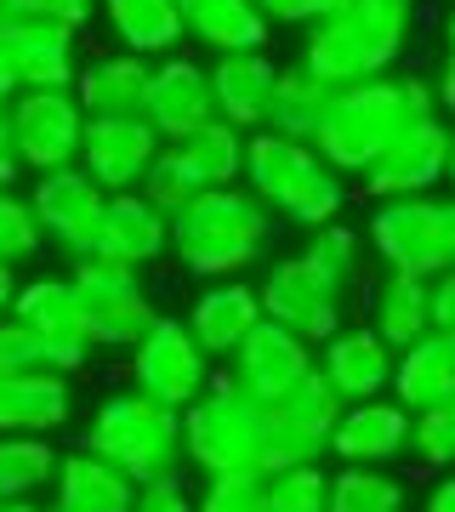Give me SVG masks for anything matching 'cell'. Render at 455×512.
<instances>
[{
    "mask_svg": "<svg viewBox=\"0 0 455 512\" xmlns=\"http://www.w3.org/2000/svg\"><path fill=\"white\" fill-rule=\"evenodd\" d=\"M160 143L165 137L148 126L143 114H91L74 165H80L103 194H126V188L143 183V171L154 165Z\"/></svg>",
    "mask_w": 455,
    "mask_h": 512,
    "instance_id": "5bb4252c",
    "label": "cell"
},
{
    "mask_svg": "<svg viewBox=\"0 0 455 512\" xmlns=\"http://www.w3.org/2000/svg\"><path fill=\"white\" fill-rule=\"evenodd\" d=\"M40 245H46V234H40L29 194L0 188V262H12V268H18V262H29Z\"/></svg>",
    "mask_w": 455,
    "mask_h": 512,
    "instance_id": "ab89813d",
    "label": "cell"
},
{
    "mask_svg": "<svg viewBox=\"0 0 455 512\" xmlns=\"http://www.w3.org/2000/svg\"><path fill=\"white\" fill-rule=\"evenodd\" d=\"M80 450L114 461L137 484L165 478L182 467V410H165V404H154L137 387H120V393H109L91 410Z\"/></svg>",
    "mask_w": 455,
    "mask_h": 512,
    "instance_id": "5b68a950",
    "label": "cell"
},
{
    "mask_svg": "<svg viewBox=\"0 0 455 512\" xmlns=\"http://www.w3.org/2000/svg\"><path fill=\"white\" fill-rule=\"evenodd\" d=\"M0 57L18 74L23 92H63V86H74V69H80L69 29L23 23V18H0Z\"/></svg>",
    "mask_w": 455,
    "mask_h": 512,
    "instance_id": "44dd1931",
    "label": "cell"
},
{
    "mask_svg": "<svg viewBox=\"0 0 455 512\" xmlns=\"http://www.w3.org/2000/svg\"><path fill=\"white\" fill-rule=\"evenodd\" d=\"M404 456H416V467H427V473H450L455 467V399H444V404H433V410H416V416H410Z\"/></svg>",
    "mask_w": 455,
    "mask_h": 512,
    "instance_id": "d590c367",
    "label": "cell"
},
{
    "mask_svg": "<svg viewBox=\"0 0 455 512\" xmlns=\"http://www.w3.org/2000/svg\"><path fill=\"white\" fill-rule=\"evenodd\" d=\"M18 370H46V353H40L35 336L6 313V319H0V376H18Z\"/></svg>",
    "mask_w": 455,
    "mask_h": 512,
    "instance_id": "7bdbcfd3",
    "label": "cell"
},
{
    "mask_svg": "<svg viewBox=\"0 0 455 512\" xmlns=\"http://www.w3.org/2000/svg\"><path fill=\"white\" fill-rule=\"evenodd\" d=\"M12 143H18L23 171H57V165L80 160V137H86V109L74 92H18L6 109Z\"/></svg>",
    "mask_w": 455,
    "mask_h": 512,
    "instance_id": "7c38bea8",
    "label": "cell"
},
{
    "mask_svg": "<svg viewBox=\"0 0 455 512\" xmlns=\"http://www.w3.org/2000/svg\"><path fill=\"white\" fill-rule=\"evenodd\" d=\"M245 183L268 211L291 217L296 228H319L336 222L347 205V183L336 165L319 160L313 143L279 137V131H245Z\"/></svg>",
    "mask_w": 455,
    "mask_h": 512,
    "instance_id": "277c9868",
    "label": "cell"
},
{
    "mask_svg": "<svg viewBox=\"0 0 455 512\" xmlns=\"http://www.w3.org/2000/svg\"><path fill=\"white\" fill-rule=\"evenodd\" d=\"M148 57L137 52H103L74 69V103L91 114H143V92H148Z\"/></svg>",
    "mask_w": 455,
    "mask_h": 512,
    "instance_id": "f1b7e54d",
    "label": "cell"
},
{
    "mask_svg": "<svg viewBox=\"0 0 455 512\" xmlns=\"http://www.w3.org/2000/svg\"><path fill=\"white\" fill-rule=\"evenodd\" d=\"M444 245H450V262H455V200H444Z\"/></svg>",
    "mask_w": 455,
    "mask_h": 512,
    "instance_id": "f5cc1de1",
    "label": "cell"
},
{
    "mask_svg": "<svg viewBox=\"0 0 455 512\" xmlns=\"http://www.w3.org/2000/svg\"><path fill=\"white\" fill-rule=\"evenodd\" d=\"M273 239V211L251 188H200L171 217V251L194 279H239L251 274Z\"/></svg>",
    "mask_w": 455,
    "mask_h": 512,
    "instance_id": "7a4b0ae2",
    "label": "cell"
},
{
    "mask_svg": "<svg viewBox=\"0 0 455 512\" xmlns=\"http://www.w3.org/2000/svg\"><path fill=\"white\" fill-rule=\"evenodd\" d=\"M313 365H319V376L336 387L342 404L376 399V393H387V382H393V348H387L370 325H342L330 342L313 348Z\"/></svg>",
    "mask_w": 455,
    "mask_h": 512,
    "instance_id": "ffe728a7",
    "label": "cell"
},
{
    "mask_svg": "<svg viewBox=\"0 0 455 512\" xmlns=\"http://www.w3.org/2000/svg\"><path fill=\"white\" fill-rule=\"evenodd\" d=\"M0 512H40L35 501H0Z\"/></svg>",
    "mask_w": 455,
    "mask_h": 512,
    "instance_id": "db71d44e",
    "label": "cell"
},
{
    "mask_svg": "<svg viewBox=\"0 0 455 512\" xmlns=\"http://www.w3.org/2000/svg\"><path fill=\"white\" fill-rule=\"evenodd\" d=\"M46 512H69V507H46Z\"/></svg>",
    "mask_w": 455,
    "mask_h": 512,
    "instance_id": "6f0895ef",
    "label": "cell"
},
{
    "mask_svg": "<svg viewBox=\"0 0 455 512\" xmlns=\"http://www.w3.org/2000/svg\"><path fill=\"white\" fill-rule=\"evenodd\" d=\"M370 330H376L393 353L410 348L416 336H427V330H433V279L387 274L382 285L370 291Z\"/></svg>",
    "mask_w": 455,
    "mask_h": 512,
    "instance_id": "f546056e",
    "label": "cell"
},
{
    "mask_svg": "<svg viewBox=\"0 0 455 512\" xmlns=\"http://www.w3.org/2000/svg\"><path fill=\"white\" fill-rule=\"evenodd\" d=\"M165 251H171V217L154 211L137 188H126V194H109L103 222H97V239L80 256H91V262H120V268H148Z\"/></svg>",
    "mask_w": 455,
    "mask_h": 512,
    "instance_id": "d6986e66",
    "label": "cell"
},
{
    "mask_svg": "<svg viewBox=\"0 0 455 512\" xmlns=\"http://www.w3.org/2000/svg\"><path fill=\"white\" fill-rule=\"evenodd\" d=\"M433 330H450L455 336V262L444 274H433Z\"/></svg>",
    "mask_w": 455,
    "mask_h": 512,
    "instance_id": "bcb514c9",
    "label": "cell"
},
{
    "mask_svg": "<svg viewBox=\"0 0 455 512\" xmlns=\"http://www.w3.org/2000/svg\"><path fill=\"white\" fill-rule=\"evenodd\" d=\"M262 319V302H256V285L245 279H205V291L194 296V308L182 325L194 330V342H200L211 359H228V353L245 342Z\"/></svg>",
    "mask_w": 455,
    "mask_h": 512,
    "instance_id": "d4e9b609",
    "label": "cell"
},
{
    "mask_svg": "<svg viewBox=\"0 0 455 512\" xmlns=\"http://www.w3.org/2000/svg\"><path fill=\"white\" fill-rule=\"evenodd\" d=\"M387 393H393L410 416L455 399V336L450 330H427L410 348L393 353V382H387Z\"/></svg>",
    "mask_w": 455,
    "mask_h": 512,
    "instance_id": "484cf974",
    "label": "cell"
},
{
    "mask_svg": "<svg viewBox=\"0 0 455 512\" xmlns=\"http://www.w3.org/2000/svg\"><path fill=\"white\" fill-rule=\"evenodd\" d=\"M410 29H416V0H342L336 12L308 23L302 63L330 86H353L393 69Z\"/></svg>",
    "mask_w": 455,
    "mask_h": 512,
    "instance_id": "3957f363",
    "label": "cell"
},
{
    "mask_svg": "<svg viewBox=\"0 0 455 512\" xmlns=\"http://www.w3.org/2000/svg\"><path fill=\"white\" fill-rule=\"evenodd\" d=\"M0 18H6V6H0Z\"/></svg>",
    "mask_w": 455,
    "mask_h": 512,
    "instance_id": "680465c9",
    "label": "cell"
},
{
    "mask_svg": "<svg viewBox=\"0 0 455 512\" xmlns=\"http://www.w3.org/2000/svg\"><path fill=\"white\" fill-rule=\"evenodd\" d=\"M404 439H410V410L393 393H376V399L342 404V416L330 427V456L387 467V461L404 456Z\"/></svg>",
    "mask_w": 455,
    "mask_h": 512,
    "instance_id": "7402d4cb",
    "label": "cell"
},
{
    "mask_svg": "<svg viewBox=\"0 0 455 512\" xmlns=\"http://www.w3.org/2000/svg\"><path fill=\"white\" fill-rule=\"evenodd\" d=\"M433 109L438 103L427 80H416V74H370V80H353V86L330 92L319 131H313V148L342 177H359L410 120H421Z\"/></svg>",
    "mask_w": 455,
    "mask_h": 512,
    "instance_id": "6da1fadb",
    "label": "cell"
},
{
    "mask_svg": "<svg viewBox=\"0 0 455 512\" xmlns=\"http://www.w3.org/2000/svg\"><path fill=\"white\" fill-rule=\"evenodd\" d=\"M12 319L40 342L46 370L74 376V370L91 365V336H86V319H80V302H74L69 279H29V285H18Z\"/></svg>",
    "mask_w": 455,
    "mask_h": 512,
    "instance_id": "4fadbf2b",
    "label": "cell"
},
{
    "mask_svg": "<svg viewBox=\"0 0 455 512\" xmlns=\"http://www.w3.org/2000/svg\"><path fill=\"white\" fill-rule=\"evenodd\" d=\"M57 450L40 433H0V501H29L52 484Z\"/></svg>",
    "mask_w": 455,
    "mask_h": 512,
    "instance_id": "836d02e7",
    "label": "cell"
},
{
    "mask_svg": "<svg viewBox=\"0 0 455 512\" xmlns=\"http://www.w3.org/2000/svg\"><path fill=\"white\" fill-rule=\"evenodd\" d=\"M421 512H455V467L438 478L433 490H427V507H421Z\"/></svg>",
    "mask_w": 455,
    "mask_h": 512,
    "instance_id": "c3c4849f",
    "label": "cell"
},
{
    "mask_svg": "<svg viewBox=\"0 0 455 512\" xmlns=\"http://www.w3.org/2000/svg\"><path fill=\"white\" fill-rule=\"evenodd\" d=\"M330 80L308 69V63H291V69L273 74V103H268V131L279 137H296V143H313V131H319V114L330 103Z\"/></svg>",
    "mask_w": 455,
    "mask_h": 512,
    "instance_id": "1f68e13d",
    "label": "cell"
},
{
    "mask_svg": "<svg viewBox=\"0 0 455 512\" xmlns=\"http://www.w3.org/2000/svg\"><path fill=\"white\" fill-rule=\"evenodd\" d=\"M182 12V35L211 46L217 57L228 52H268L273 23L262 18L256 0H177Z\"/></svg>",
    "mask_w": 455,
    "mask_h": 512,
    "instance_id": "4316f807",
    "label": "cell"
},
{
    "mask_svg": "<svg viewBox=\"0 0 455 512\" xmlns=\"http://www.w3.org/2000/svg\"><path fill=\"white\" fill-rule=\"evenodd\" d=\"M6 18H23V23H52V29H86L91 23V0H0Z\"/></svg>",
    "mask_w": 455,
    "mask_h": 512,
    "instance_id": "b9f144b4",
    "label": "cell"
},
{
    "mask_svg": "<svg viewBox=\"0 0 455 512\" xmlns=\"http://www.w3.org/2000/svg\"><path fill=\"white\" fill-rule=\"evenodd\" d=\"M137 194H143L154 211H165V217H177L182 205L200 194V177L188 171V160H182L177 143H160V154H154V165L143 171V183H137Z\"/></svg>",
    "mask_w": 455,
    "mask_h": 512,
    "instance_id": "8d00e7d4",
    "label": "cell"
},
{
    "mask_svg": "<svg viewBox=\"0 0 455 512\" xmlns=\"http://www.w3.org/2000/svg\"><path fill=\"white\" fill-rule=\"evenodd\" d=\"M74 416V387L63 370H18L0 376V433H40L52 439Z\"/></svg>",
    "mask_w": 455,
    "mask_h": 512,
    "instance_id": "603a6c76",
    "label": "cell"
},
{
    "mask_svg": "<svg viewBox=\"0 0 455 512\" xmlns=\"http://www.w3.org/2000/svg\"><path fill=\"white\" fill-rule=\"evenodd\" d=\"M370 251L387 262V274H416L433 279L450 268V245H444V200L433 194H393L376 200L370 222H364Z\"/></svg>",
    "mask_w": 455,
    "mask_h": 512,
    "instance_id": "9c48e42d",
    "label": "cell"
},
{
    "mask_svg": "<svg viewBox=\"0 0 455 512\" xmlns=\"http://www.w3.org/2000/svg\"><path fill=\"white\" fill-rule=\"evenodd\" d=\"M308 370H313V348L296 330L273 325V319H256V330L228 353V382L239 393H251L256 404H273L291 382H302Z\"/></svg>",
    "mask_w": 455,
    "mask_h": 512,
    "instance_id": "2e32d148",
    "label": "cell"
},
{
    "mask_svg": "<svg viewBox=\"0 0 455 512\" xmlns=\"http://www.w3.org/2000/svg\"><path fill=\"white\" fill-rule=\"evenodd\" d=\"M444 46H450V57H455V12L444 18Z\"/></svg>",
    "mask_w": 455,
    "mask_h": 512,
    "instance_id": "9f6ffc18",
    "label": "cell"
},
{
    "mask_svg": "<svg viewBox=\"0 0 455 512\" xmlns=\"http://www.w3.org/2000/svg\"><path fill=\"white\" fill-rule=\"evenodd\" d=\"M302 256L319 262L325 274H336L342 285H353V279H359V262H364V239H359V228H347V222H319Z\"/></svg>",
    "mask_w": 455,
    "mask_h": 512,
    "instance_id": "60d3db41",
    "label": "cell"
},
{
    "mask_svg": "<svg viewBox=\"0 0 455 512\" xmlns=\"http://www.w3.org/2000/svg\"><path fill=\"white\" fill-rule=\"evenodd\" d=\"M12 302H18V268H12V262H0V319L12 313Z\"/></svg>",
    "mask_w": 455,
    "mask_h": 512,
    "instance_id": "f907efd6",
    "label": "cell"
},
{
    "mask_svg": "<svg viewBox=\"0 0 455 512\" xmlns=\"http://www.w3.org/2000/svg\"><path fill=\"white\" fill-rule=\"evenodd\" d=\"M444 160H450V126L438 114H421L393 137V143L364 165V194L370 200H393V194H427L444 183Z\"/></svg>",
    "mask_w": 455,
    "mask_h": 512,
    "instance_id": "9a60e30c",
    "label": "cell"
},
{
    "mask_svg": "<svg viewBox=\"0 0 455 512\" xmlns=\"http://www.w3.org/2000/svg\"><path fill=\"white\" fill-rule=\"evenodd\" d=\"M330 507V473L319 461L268 473V507L262 512H325Z\"/></svg>",
    "mask_w": 455,
    "mask_h": 512,
    "instance_id": "f35d334b",
    "label": "cell"
},
{
    "mask_svg": "<svg viewBox=\"0 0 455 512\" xmlns=\"http://www.w3.org/2000/svg\"><path fill=\"white\" fill-rule=\"evenodd\" d=\"M29 205H35L40 234L80 256L97 239V222H103L109 194L91 183L80 165H57V171H40V183L29 188Z\"/></svg>",
    "mask_w": 455,
    "mask_h": 512,
    "instance_id": "e0dca14e",
    "label": "cell"
},
{
    "mask_svg": "<svg viewBox=\"0 0 455 512\" xmlns=\"http://www.w3.org/2000/svg\"><path fill=\"white\" fill-rule=\"evenodd\" d=\"M69 285H74V302H80V319H86L91 348H131V342L160 319V308H154V296L143 291L137 268L74 256Z\"/></svg>",
    "mask_w": 455,
    "mask_h": 512,
    "instance_id": "ba28073f",
    "label": "cell"
},
{
    "mask_svg": "<svg viewBox=\"0 0 455 512\" xmlns=\"http://www.w3.org/2000/svg\"><path fill=\"white\" fill-rule=\"evenodd\" d=\"M143 120L160 131L165 143H182L188 131H200L205 120H217L211 103V74L194 57H160L148 69V92H143Z\"/></svg>",
    "mask_w": 455,
    "mask_h": 512,
    "instance_id": "ac0fdd59",
    "label": "cell"
},
{
    "mask_svg": "<svg viewBox=\"0 0 455 512\" xmlns=\"http://www.w3.org/2000/svg\"><path fill=\"white\" fill-rule=\"evenodd\" d=\"M131 501H137V478H126L114 461L91 456V450L57 456L52 507H69V512H131Z\"/></svg>",
    "mask_w": 455,
    "mask_h": 512,
    "instance_id": "83f0119b",
    "label": "cell"
},
{
    "mask_svg": "<svg viewBox=\"0 0 455 512\" xmlns=\"http://www.w3.org/2000/svg\"><path fill=\"white\" fill-rule=\"evenodd\" d=\"M211 103H217V120L239 131H262L268 126V103H273V63L268 52H228L211 63Z\"/></svg>",
    "mask_w": 455,
    "mask_h": 512,
    "instance_id": "cb8c5ba5",
    "label": "cell"
},
{
    "mask_svg": "<svg viewBox=\"0 0 455 512\" xmlns=\"http://www.w3.org/2000/svg\"><path fill=\"white\" fill-rule=\"evenodd\" d=\"M347 291H353V285H342L336 274H325L319 262L285 256V262H273L268 279L256 285V302H262V319L296 330L308 348H319V342H330V336L342 330Z\"/></svg>",
    "mask_w": 455,
    "mask_h": 512,
    "instance_id": "52a82bcc",
    "label": "cell"
},
{
    "mask_svg": "<svg viewBox=\"0 0 455 512\" xmlns=\"http://www.w3.org/2000/svg\"><path fill=\"white\" fill-rule=\"evenodd\" d=\"M177 148H182V160H188V171L200 177V188H228L245 177V131L228 126V120H205Z\"/></svg>",
    "mask_w": 455,
    "mask_h": 512,
    "instance_id": "d6a6232c",
    "label": "cell"
},
{
    "mask_svg": "<svg viewBox=\"0 0 455 512\" xmlns=\"http://www.w3.org/2000/svg\"><path fill=\"white\" fill-rule=\"evenodd\" d=\"M256 6H262L268 23H313V18H325V12H336L342 0H256Z\"/></svg>",
    "mask_w": 455,
    "mask_h": 512,
    "instance_id": "f6af8a7d",
    "label": "cell"
},
{
    "mask_svg": "<svg viewBox=\"0 0 455 512\" xmlns=\"http://www.w3.org/2000/svg\"><path fill=\"white\" fill-rule=\"evenodd\" d=\"M131 512H194V495H188V484H182V467H177V473H165V478L137 484Z\"/></svg>",
    "mask_w": 455,
    "mask_h": 512,
    "instance_id": "ee69618b",
    "label": "cell"
},
{
    "mask_svg": "<svg viewBox=\"0 0 455 512\" xmlns=\"http://www.w3.org/2000/svg\"><path fill=\"white\" fill-rule=\"evenodd\" d=\"M268 507V473H205V490L194 495V512H262Z\"/></svg>",
    "mask_w": 455,
    "mask_h": 512,
    "instance_id": "74e56055",
    "label": "cell"
},
{
    "mask_svg": "<svg viewBox=\"0 0 455 512\" xmlns=\"http://www.w3.org/2000/svg\"><path fill=\"white\" fill-rule=\"evenodd\" d=\"M18 92H23V86H18V74L6 69V57H0V114L12 109V97H18Z\"/></svg>",
    "mask_w": 455,
    "mask_h": 512,
    "instance_id": "816d5d0a",
    "label": "cell"
},
{
    "mask_svg": "<svg viewBox=\"0 0 455 512\" xmlns=\"http://www.w3.org/2000/svg\"><path fill=\"white\" fill-rule=\"evenodd\" d=\"M114 40L137 57H171L182 46V12L177 0H103Z\"/></svg>",
    "mask_w": 455,
    "mask_h": 512,
    "instance_id": "4dcf8cb0",
    "label": "cell"
},
{
    "mask_svg": "<svg viewBox=\"0 0 455 512\" xmlns=\"http://www.w3.org/2000/svg\"><path fill=\"white\" fill-rule=\"evenodd\" d=\"M433 103H438V109H444V114H455V57H444V69H438Z\"/></svg>",
    "mask_w": 455,
    "mask_h": 512,
    "instance_id": "681fc988",
    "label": "cell"
},
{
    "mask_svg": "<svg viewBox=\"0 0 455 512\" xmlns=\"http://www.w3.org/2000/svg\"><path fill=\"white\" fill-rule=\"evenodd\" d=\"M342 416L336 387L319 376V365L291 382L268 404V444H262V473H285V467H308L330 456V427Z\"/></svg>",
    "mask_w": 455,
    "mask_h": 512,
    "instance_id": "30bf717a",
    "label": "cell"
},
{
    "mask_svg": "<svg viewBox=\"0 0 455 512\" xmlns=\"http://www.w3.org/2000/svg\"><path fill=\"white\" fill-rule=\"evenodd\" d=\"M211 382V353L194 342V330L182 319H154V325L131 342V387L148 393L165 410H188Z\"/></svg>",
    "mask_w": 455,
    "mask_h": 512,
    "instance_id": "8fae6325",
    "label": "cell"
},
{
    "mask_svg": "<svg viewBox=\"0 0 455 512\" xmlns=\"http://www.w3.org/2000/svg\"><path fill=\"white\" fill-rule=\"evenodd\" d=\"M262 444H268V404L239 393L228 370H211L205 393L182 410V461H194L200 473H262Z\"/></svg>",
    "mask_w": 455,
    "mask_h": 512,
    "instance_id": "8992f818",
    "label": "cell"
},
{
    "mask_svg": "<svg viewBox=\"0 0 455 512\" xmlns=\"http://www.w3.org/2000/svg\"><path fill=\"white\" fill-rule=\"evenodd\" d=\"M18 171H23L18 143H12V126H6V114H0V188H12V183H18Z\"/></svg>",
    "mask_w": 455,
    "mask_h": 512,
    "instance_id": "7dc6e473",
    "label": "cell"
},
{
    "mask_svg": "<svg viewBox=\"0 0 455 512\" xmlns=\"http://www.w3.org/2000/svg\"><path fill=\"white\" fill-rule=\"evenodd\" d=\"M444 183H455V131H450V160H444Z\"/></svg>",
    "mask_w": 455,
    "mask_h": 512,
    "instance_id": "11a10c76",
    "label": "cell"
},
{
    "mask_svg": "<svg viewBox=\"0 0 455 512\" xmlns=\"http://www.w3.org/2000/svg\"><path fill=\"white\" fill-rule=\"evenodd\" d=\"M325 512H404V484L387 467L342 461V473H330V507Z\"/></svg>",
    "mask_w": 455,
    "mask_h": 512,
    "instance_id": "e575fe53",
    "label": "cell"
}]
</instances>
